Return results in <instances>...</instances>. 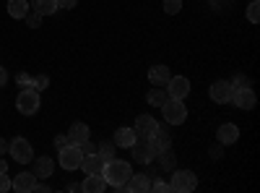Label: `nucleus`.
Masks as SVG:
<instances>
[{"label": "nucleus", "instance_id": "3", "mask_svg": "<svg viewBox=\"0 0 260 193\" xmlns=\"http://www.w3.org/2000/svg\"><path fill=\"white\" fill-rule=\"evenodd\" d=\"M130 152H133V159L138 164H148V162H156L159 149L154 146V141H151V139H136V144L130 146Z\"/></svg>", "mask_w": 260, "mask_h": 193}, {"label": "nucleus", "instance_id": "28", "mask_svg": "<svg viewBox=\"0 0 260 193\" xmlns=\"http://www.w3.org/2000/svg\"><path fill=\"white\" fill-rule=\"evenodd\" d=\"M164 11H167L169 16L180 13V11H182V0H164Z\"/></svg>", "mask_w": 260, "mask_h": 193}, {"label": "nucleus", "instance_id": "19", "mask_svg": "<svg viewBox=\"0 0 260 193\" xmlns=\"http://www.w3.org/2000/svg\"><path fill=\"white\" fill-rule=\"evenodd\" d=\"M125 190H136V193H146V190H151V178H148L146 173H138V175H130V180H127Z\"/></svg>", "mask_w": 260, "mask_h": 193}, {"label": "nucleus", "instance_id": "24", "mask_svg": "<svg viewBox=\"0 0 260 193\" xmlns=\"http://www.w3.org/2000/svg\"><path fill=\"white\" fill-rule=\"evenodd\" d=\"M96 157H99L102 162L115 159V141H102V144L96 146Z\"/></svg>", "mask_w": 260, "mask_h": 193}, {"label": "nucleus", "instance_id": "5", "mask_svg": "<svg viewBox=\"0 0 260 193\" xmlns=\"http://www.w3.org/2000/svg\"><path fill=\"white\" fill-rule=\"evenodd\" d=\"M39 104H42V99H39V92L37 89H21L18 92V97H16V110L21 113V115H34L37 110H39Z\"/></svg>", "mask_w": 260, "mask_h": 193}, {"label": "nucleus", "instance_id": "18", "mask_svg": "<svg viewBox=\"0 0 260 193\" xmlns=\"http://www.w3.org/2000/svg\"><path fill=\"white\" fill-rule=\"evenodd\" d=\"M136 139H138V133L133 131V128H117L115 131V146H122V149H130L136 144Z\"/></svg>", "mask_w": 260, "mask_h": 193}, {"label": "nucleus", "instance_id": "39", "mask_svg": "<svg viewBox=\"0 0 260 193\" xmlns=\"http://www.w3.org/2000/svg\"><path fill=\"white\" fill-rule=\"evenodd\" d=\"M211 157H213V159H219V157H221V149H219V146H213V149H211Z\"/></svg>", "mask_w": 260, "mask_h": 193}, {"label": "nucleus", "instance_id": "37", "mask_svg": "<svg viewBox=\"0 0 260 193\" xmlns=\"http://www.w3.org/2000/svg\"><path fill=\"white\" fill-rule=\"evenodd\" d=\"M55 3H57V8H73L78 0H55Z\"/></svg>", "mask_w": 260, "mask_h": 193}, {"label": "nucleus", "instance_id": "41", "mask_svg": "<svg viewBox=\"0 0 260 193\" xmlns=\"http://www.w3.org/2000/svg\"><path fill=\"white\" fill-rule=\"evenodd\" d=\"M37 190H42V193H47V190H50V185H45V183H37Z\"/></svg>", "mask_w": 260, "mask_h": 193}, {"label": "nucleus", "instance_id": "17", "mask_svg": "<svg viewBox=\"0 0 260 193\" xmlns=\"http://www.w3.org/2000/svg\"><path fill=\"white\" fill-rule=\"evenodd\" d=\"M89 133L91 131H89V125H86V123H73L65 136H68L71 144H83V141H89Z\"/></svg>", "mask_w": 260, "mask_h": 193}, {"label": "nucleus", "instance_id": "21", "mask_svg": "<svg viewBox=\"0 0 260 193\" xmlns=\"http://www.w3.org/2000/svg\"><path fill=\"white\" fill-rule=\"evenodd\" d=\"M31 11L34 13H39V16H52L55 11H57V3L55 0H31Z\"/></svg>", "mask_w": 260, "mask_h": 193}, {"label": "nucleus", "instance_id": "7", "mask_svg": "<svg viewBox=\"0 0 260 193\" xmlns=\"http://www.w3.org/2000/svg\"><path fill=\"white\" fill-rule=\"evenodd\" d=\"M8 154H11L18 164H29V162L34 159V157H31V154H34V152H31V144H29L26 139H21V136H16V139L8 144Z\"/></svg>", "mask_w": 260, "mask_h": 193}, {"label": "nucleus", "instance_id": "35", "mask_svg": "<svg viewBox=\"0 0 260 193\" xmlns=\"http://www.w3.org/2000/svg\"><path fill=\"white\" fill-rule=\"evenodd\" d=\"M151 190H159V193H164V190H172V188H169V183H164V180L159 178L156 183H151Z\"/></svg>", "mask_w": 260, "mask_h": 193}, {"label": "nucleus", "instance_id": "16", "mask_svg": "<svg viewBox=\"0 0 260 193\" xmlns=\"http://www.w3.org/2000/svg\"><path fill=\"white\" fill-rule=\"evenodd\" d=\"M172 78V71L167 66H151L148 68V81L154 84V87H167Z\"/></svg>", "mask_w": 260, "mask_h": 193}, {"label": "nucleus", "instance_id": "8", "mask_svg": "<svg viewBox=\"0 0 260 193\" xmlns=\"http://www.w3.org/2000/svg\"><path fill=\"white\" fill-rule=\"evenodd\" d=\"M208 94H211V99L216 104H229L232 102V94H234V87H232V81H213Z\"/></svg>", "mask_w": 260, "mask_h": 193}, {"label": "nucleus", "instance_id": "10", "mask_svg": "<svg viewBox=\"0 0 260 193\" xmlns=\"http://www.w3.org/2000/svg\"><path fill=\"white\" fill-rule=\"evenodd\" d=\"M133 131L138 133V139H151L159 131V123H156V118H151V115H138L136 123H133Z\"/></svg>", "mask_w": 260, "mask_h": 193}, {"label": "nucleus", "instance_id": "42", "mask_svg": "<svg viewBox=\"0 0 260 193\" xmlns=\"http://www.w3.org/2000/svg\"><path fill=\"white\" fill-rule=\"evenodd\" d=\"M0 173H8V162L6 159H0Z\"/></svg>", "mask_w": 260, "mask_h": 193}, {"label": "nucleus", "instance_id": "32", "mask_svg": "<svg viewBox=\"0 0 260 193\" xmlns=\"http://www.w3.org/2000/svg\"><path fill=\"white\" fill-rule=\"evenodd\" d=\"M18 84H21V87H24V89H34V78L29 76V73H18Z\"/></svg>", "mask_w": 260, "mask_h": 193}, {"label": "nucleus", "instance_id": "22", "mask_svg": "<svg viewBox=\"0 0 260 193\" xmlns=\"http://www.w3.org/2000/svg\"><path fill=\"white\" fill-rule=\"evenodd\" d=\"M102 167H104V162L96 157V154H86L83 157V162H81V170L86 175H91V173H102Z\"/></svg>", "mask_w": 260, "mask_h": 193}, {"label": "nucleus", "instance_id": "25", "mask_svg": "<svg viewBox=\"0 0 260 193\" xmlns=\"http://www.w3.org/2000/svg\"><path fill=\"white\" fill-rule=\"evenodd\" d=\"M151 141H154V146L159 149V152H164V149H169V146H172V136L164 131V128H159V131H156L154 136H151Z\"/></svg>", "mask_w": 260, "mask_h": 193}, {"label": "nucleus", "instance_id": "27", "mask_svg": "<svg viewBox=\"0 0 260 193\" xmlns=\"http://www.w3.org/2000/svg\"><path fill=\"white\" fill-rule=\"evenodd\" d=\"M247 21H250V24H257V21H260V3H257V0H252V3L247 6Z\"/></svg>", "mask_w": 260, "mask_h": 193}, {"label": "nucleus", "instance_id": "13", "mask_svg": "<svg viewBox=\"0 0 260 193\" xmlns=\"http://www.w3.org/2000/svg\"><path fill=\"white\" fill-rule=\"evenodd\" d=\"M107 188V180L102 173H91V175H86V180L81 183V190L83 193H102Z\"/></svg>", "mask_w": 260, "mask_h": 193}, {"label": "nucleus", "instance_id": "31", "mask_svg": "<svg viewBox=\"0 0 260 193\" xmlns=\"http://www.w3.org/2000/svg\"><path fill=\"white\" fill-rule=\"evenodd\" d=\"M81 146V154L86 157V154H96V144H91V141H83V144H78Z\"/></svg>", "mask_w": 260, "mask_h": 193}, {"label": "nucleus", "instance_id": "23", "mask_svg": "<svg viewBox=\"0 0 260 193\" xmlns=\"http://www.w3.org/2000/svg\"><path fill=\"white\" fill-rule=\"evenodd\" d=\"M146 99H148V104H151V107H161V104L169 99V94H167V89H164V87H154V92H148V97H146Z\"/></svg>", "mask_w": 260, "mask_h": 193}, {"label": "nucleus", "instance_id": "14", "mask_svg": "<svg viewBox=\"0 0 260 193\" xmlns=\"http://www.w3.org/2000/svg\"><path fill=\"white\" fill-rule=\"evenodd\" d=\"M237 139H240V128H237L234 123H224V125L219 128V133H216V141H219L221 146H229V144H234Z\"/></svg>", "mask_w": 260, "mask_h": 193}, {"label": "nucleus", "instance_id": "1", "mask_svg": "<svg viewBox=\"0 0 260 193\" xmlns=\"http://www.w3.org/2000/svg\"><path fill=\"white\" fill-rule=\"evenodd\" d=\"M102 175L107 180V185H112L117 190H125L130 175H133V170H130L127 162H120V159H110V162H104L102 167Z\"/></svg>", "mask_w": 260, "mask_h": 193}, {"label": "nucleus", "instance_id": "38", "mask_svg": "<svg viewBox=\"0 0 260 193\" xmlns=\"http://www.w3.org/2000/svg\"><path fill=\"white\" fill-rule=\"evenodd\" d=\"M6 84H8V71L0 66V87H6Z\"/></svg>", "mask_w": 260, "mask_h": 193}, {"label": "nucleus", "instance_id": "34", "mask_svg": "<svg viewBox=\"0 0 260 193\" xmlns=\"http://www.w3.org/2000/svg\"><path fill=\"white\" fill-rule=\"evenodd\" d=\"M47 84H50V78H47V76H37V78H34V89H37V92H42V89H47Z\"/></svg>", "mask_w": 260, "mask_h": 193}, {"label": "nucleus", "instance_id": "12", "mask_svg": "<svg viewBox=\"0 0 260 193\" xmlns=\"http://www.w3.org/2000/svg\"><path fill=\"white\" fill-rule=\"evenodd\" d=\"M11 190H16V193L37 190V175L34 173H18L16 178H11Z\"/></svg>", "mask_w": 260, "mask_h": 193}, {"label": "nucleus", "instance_id": "29", "mask_svg": "<svg viewBox=\"0 0 260 193\" xmlns=\"http://www.w3.org/2000/svg\"><path fill=\"white\" fill-rule=\"evenodd\" d=\"M232 87H234V89H242V87H252V84H250V78H247L245 73H237V76L232 78Z\"/></svg>", "mask_w": 260, "mask_h": 193}, {"label": "nucleus", "instance_id": "30", "mask_svg": "<svg viewBox=\"0 0 260 193\" xmlns=\"http://www.w3.org/2000/svg\"><path fill=\"white\" fill-rule=\"evenodd\" d=\"M26 24H29V29H39L42 16H39V13H34V11H29V13H26Z\"/></svg>", "mask_w": 260, "mask_h": 193}, {"label": "nucleus", "instance_id": "36", "mask_svg": "<svg viewBox=\"0 0 260 193\" xmlns=\"http://www.w3.org/2000/svg\"><path fill=\"white\" fill-rule=\"evenodd\" d=\"M71 141H68V136H65V133H60L57 139H55V149H62V146H68Z\"/></svg>", "mask_w": 260, "mask_h": 193}, {"label": "nucleus", "instance_id": "40", "mask_svg": "<svg viewBox=\"0 0 260 193\" xmlns=\"http://www.w3.org/2000/svg\"><path fill=\"white\" fill-rule=\"evenodd\" d=\"M0 154H8V141L0 139Z\"/></svg>", "mask_w": 260, "mask_h": 193}, {"label": "nucleus", "instance_id": "6", "mask_svg": "<svg viewBox=\"0 0 260 193\" xmlns=\"http://www.w3.org/2000/svg\"><path fill=\"white\" fill-rule=\"evenodd\" d=\"M57 162L62 170H78L81 162H83V154H81V146L78 144H68L57 149Z\"/></svg>", "mask_w": 260, "mask_h": 193}, {"label": "nucleus", "instance_id": "4", "mask_svg": "<svg viewBox=\"0 0 260 193\" xmlns=\"http://www.w3.org/2000/svg\"><path fill=\"white\" fill-rule=\"evenodd\" d=\"M172 190L177 193H190L198 188V178H195L192 170H172V183H169Z\"/></svg>", "mask_w": 260, "mask_h": 193}, {"label": "nucleus", "instance_id": "15", "mask_svg": "<svg viewBox=\"0 0 260 193\" xmlns=\"http://www.w3.org/2000/svg\"><path fill=\"white\" fill-rule=\"evenodd\" d=\"M31 173L37 175V180H47V178H52V173H55V162H52L50 157H39V159L34 162Z\"/></svg>", "mask_w": 260, "mask_h": 193}, {"label": "nucleus", "instance_id": "20", "mask_svg": "<svg viewBox=\"0 0 260 193\" xmlns=\"http://www.w3.org/2000/svg\"><path fill=\"white\" fill-rule=\"evenodd\" d=\"M29 11H31L29 0H8V16L11 18H26Z\"/></svg>", "mask_w": 260, "mask_h": 193}, {"label": "nucleus", "instance_id": "26", "mask_svg": "<svg viewBox=\"0 0 260 193\" xmlns=\"http://www.w3.org/2000/svg\"><path fill=\"white\" fill-rule=\"evenodd\" d=\"M156 159H159L161 170H175V154H172L169 149H164V152H159V154H156Z\"/></svg>", "mask_w": 260, "mask_h": 193}, {"label": "nucleus", "instance_id": "2", "mask_svg": "<svg viewBox=\"0 0 260 193\" xmlns=\"http://www.w3.org/2000/svg\"><path fill=\"white\" fill-rule=\"evenodd\" d=\"M161 113H164V120L169 125H182L187 120V107H185V99H167L161 104Z\"/></svg>", "mask_w": 260, "mask_h": 193}, {"label": "nucleus", "instance_id": "33", "mask_svg": "<svg viewBox=\"0 0 260 193\" xmlns=\"http://www.w3.org/2000/svg\"><path fill=\"white\" fill-rule=\"evenodd\" d=\"M11 190V178L8 173H0V193H8Z\"/></svg>", "mask_w": 260, "mask_h": 193}, {"label": "nucleus", "instance_id": "11", "mask_svg": "<svg viewBox=\"0 0 260 193\" xmlns=\"http://www.w3.org/2000/svg\"><path fill=\"white\" fill-rule=\"evenodd\" d=\"M232 102L240 107V110H252V107L257 104V97H255V92H252V87H242V89H234V94H232Z\"/></svg>", "mask_w": 260, "mask_h": 193}, {"label": "nucleus", "instance_id": "9", "mask_svg": "<svg viewBox=\"0 0 260 193\" xmlns=\"http://www.w3.org/2000/svg\"><path fill=\"white\" fill-rule=\"evenodd\" d=\"M164 89H167L169 99H185V97L190 94V81H187L185 76H172Z\"/></svg>", "mask_w": 260, "mask_h": 193}]
</instances>
